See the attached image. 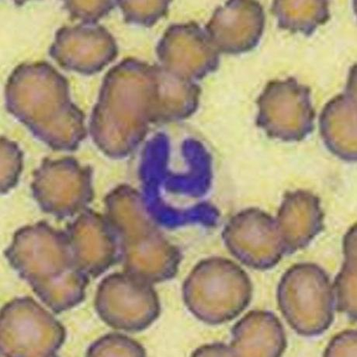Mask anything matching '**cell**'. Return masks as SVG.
Here are the masks:
<instances>
[{
    "label": "cell",
    "mask_w": 357,
    "mask_h": 357,
    "mask_svg": "<svg viewBox=\"0 0 357 357\" xmlns=\"http://www.w3.org/2000/svg\"><path fill=\"white\" fill-rule=\"evenodd\" d=\"M266 16L257 1H229L220 6L205 26V31L220 53L248 52L259 43Z\"/></svg>",
    "instance_id": "obj_13"
},
{
    "label": "cell",
    "mask_w": 357,
    "mask_h": 357,
    "mask_svg": "<svg viewBox=\"0 0 357 357\" xmlns=\"http://www.w3.org/2000/svg\"><path fill=\"white\" fill-rule=\"evenodd\" d=\"M0 321L2 356H56L64 344L65 327L30 297L9 301Z\"/></svg>",
    "instance_id": "obj_7"
},
{
    "label": "cell",
    "mask_w": 357,
    "mask_h": 357,
    "mask_svg": "<svg viewBox=\"0 0 357 357\" xmlns=\"http://www.w3.org/2000/svg\"><path fill=\"white\" fill-rule=\"evenodd\" d=\"M160 50L167 71L190 81L205 78L220 64V52L207 32L193 22L172 26Z\"/></svg>",
    "instance_id": "obj_12"
},
{
    "label": "cell",
    "mask_w": 357,
    "mask_h": 357,
    "mask_svg": "<svg viewBox=\"0 0 357 357\" xmlns=\"http://www.w3.org/2000/svg\"><path fill=\"white\" fill-rule=\"evenodd\" d=\"M356 68H352L346 91L326 105L320 115L322 140L331 152L347 162L357 160Z\"/></svg>",
    "instance_id": "obj_14"
},
{
    "label": "cell",
    "mask_w": 357,
    "mask_h": 357,
    "mask_svg": "<svg viewBox=\"0 0 357 357\" xmlns=\"http://www.w3.org/2000/svg\"><path fill=\"white\" fill-rule=\"evenodd\" d=\"M66 232L75 263L89 278L100 277L120 258L118 236L105 215L87 208Z\"/></svg>",
    "instance_id": "obj_11"
},
{
    "label": "cell",
    "mask_w": 357,
    "mask_h": 357,
    "mask_svg": "<svg viewBox=\"0 0 357 357\" xmlns=\"http://www.w3.org/2000/svg\"><path fill=\"white\" fill-rule=\"evenodd\" d=\"M94 307L107 326L132 333L146 331L161 313L153 284L126 271L109 274L101 280Z\"/></svg>",
    "instance_id": "obj_6"
},
{
    "label": "cell",
    "mask_w": 357,
    "mask_h": 357,
    "mask_svg": "<svg viewBox=\"0 0 357 357\" xmlns=\"http://www.w3.org/2000/svg\"><path fill=\"white\" fill-rule=\"evenodd\" d=\"M229 345L234 356H280L287 347L284 328L275 314L251 311L233 326Z\"/></svg>",
    "instance_id": "obj_16"
},
{
    "label": "cell",
    "mask_w": 357,
    "mask_h": 357,
    "mask_svg": "<svg viewBox=\"0 0 357 357\" xmlns=\"http://www.w3.org/2000/svg\"><path fill=\"white\" fill-rule=\"evenodd\" d=\"M105 216L118 236L125 271L152 284L174 279L183 259L151 216L142 192L122 184L106 196Z\"/></svg>",
    "instance_id": "obj_2"
},
{
    "label": "cell",
    "mask_w": 357,
    "mask_h": 357,
    "mask_svg": "<svg viewBox=\"0 0 357 357\" xmlns=\"http://www.w3.org/2000/svg\"><path fill=\"white\" fill-rule=\"evenodd\" d=\"M222 239L232 257L257 271L272 269L287 254L276 218L257 208L244 209L231 218Z\"/></svg>",
    "instance_id": "obj_10"
},
{
    "label": "cell",
    "mask_w": 357,
    "mask_h": 357,
    "mask_svg": "<svg viewBox=\"0 0 357 357\" xmlns=\"http://www.w3.org/2000/svg\"><path fill=\"white\" fill-rule=\"evenodd\" d=\"M257 126L271 139L304 140L314 128L310 87L290 77L268 82L257 102Z\"/></svg>",
    "instance_id": "obj_8"
},
{
    "label": "cell",
    "mask_w": 357,
    "mask_h": 357,
    "mask_svg": "<svg viewBox=\"0 0 357 357\" xmlns=\"http://www.w3.org/2000/svg\"><path fill=\"white\" fill-rule=\"evenodd\" d=\"M127 80L108 81L96 107L92 123L94 141L109 156L132 153L145 138L150 123L156 122L157 79L135 85Z\"/></svg>",
    "instance_id": "obj_3"
},
{
    "label": "cell",
    "mask_w": 357,
    "mask_h": 357,
    "mask_svg": "<svg viewBox=\"0 0 357 357\" xmlns=\"http://www.w3.org/2000/svg\"><path fill=\"white\" fill-rule=\"evenodd\" d=\"M276 221L287 254L306 248L324 228L320 198L308 190L288 192Z\"/></svg>",
    "instance_id": "obj_15"
},
{
    "label": "cell",
    "mask_w": 357,
    "mask_h": 357,
    "mask_svg": "<svg viewBox=\"0 0 357 357\" xmlns=\"http://www.w3.org/2000/svg\"><path fill=\"white\" fill-rule=\"evenodd\" d=\"M4 255L53 312L70 310L84 301L89 277L75 263L66 231L45 222L24 226Z\"/></svg>",
    "instance_id": "obj_1"
},
{
    "label": "cell",
    "mask_w": 357,
    "mask_h": 357,
    "mask_svg": "<svg viewBox=\"0 0 357 357\" xmlns=\"http://www.w3.org/2000/svg\"><path fill=\"white\" fill-rule=\"evenodd\" d=\"M253 287L248 274L234 261L214 257L200 261L184 280L183 299L189 312L205 324L235 319L250 304Z\"/></svg>",
    "instance_id": "obj_4"
},
{
    "label": "cell",
    "mask_w": 357,
    "mask_h": 357,
    "mask_svg": "<svg viewBox=\"0 0 357 357\" xmlns=\"http://www.w3.org/2000/svg\"><path fill=\"white\" fill-rule=\"evenodd\" d=\"M278 301L288 325L300 335H319L333 322V287L326 272L317 264L289 268L280 279Z\"/></svg>",
    "instance_id": "obj_5"
},
{
    "label": "cell",
    "mask_w": 357,
    "mask_h": 357,
    "mask_svg": "<svg viewBox=\"0 0 357 357\" xmlns=\"http://www.w3.org/2000/svg\"><path fill=\"white\" fill-rule=\"evenodd\" d=\"M87 356H146V350L139 342L121 333L102 335L89 347Z\"/></svg>",
    "instance_id": "obj_20"
},
{
    "label": "cell",
    "mask_w": 357,
    "mask_h": 357,
    "mask_svg": "<svg viewBox=\"0 0 357 357\" xmlns=\"http://www.w3.org/2000/svg\"><path fill=\"white\" fill-rule=\"evenodd\" d=\"M31 190L46 214L59 219L74 217L93 200L91 170L73 160L47 162L34 175Z\"/></svg>",
    "instance_id": "obj_9"
},
{
    "label": "cell",
    "mask_w": 357,
    "mask_h": 357,
    "mask_svg": "<svg viewBox=\"0 0 357 357\" xmlns=\"http://www.w3.org/2000/svg\"><path fill=\"white\" fill-rule=\"evenodd\" d=\"M22 159L15 143L1 142V194L6 195L17 186L22 174Z\"/></svg>",
    "instance_id": "obj_21"
},
{
    "label": "cell",
    "mask_w": 357,
    "mask_h": 357,
    "mask_svg": "<svg viewBox=\"0 0 357 357\" xmlns=\"http://www.w3.org/2000/svg\"><path fill=\"white\" fill-rule=\"evenodd\" d=\"M343 262L342 269L334 282L335 306L347 315L348 319L356 321V278H357V226L349 229L343 239Z\"/></svg>",
    "instance_id": "obj_19"
},
{
    "label": "cell",
    "mask_w": 357,
    "mask_h": 357,
    "mask_svg": "<svg viewBox=\"0 0 357 357\" xmlns=\"http://www.w3.org/2000/svg\"><path fill=\"white\" fill-rule=\"evenodd\" d=\"M162 79H157L156 122L176 121L193 115L199 106L200 86L167 72Z\"/></svg>",
    "instance_id": "obj_17"
},
{
    "label": "cell",
    "mask_w": 357,
    "mask_h": 357,
    "mask_svg": "<svg viewBox=\"0 0 357 357\" xmlns=\"http://www.w3.org/2000/svg\"><path fill=\"white\" fill-rule=\"evenodd\" d=\"M192 356H234L230 345L217 342L198 348Z\"/></svg>",
    "instance_id": "obj_23"
},
{
    "label": "cell",
    "mask_w": 357,
    "mask_h": 357,
    "mask_svg": "<svg viewBox=\"0 0 357 357\" xmlns=\"http://www.w3.org/2000/svg\"><path fill=\"white\" fill-rule=\"evenodd\" d=\"M272 13L280 29L310 36L331 18L327 1L278 0L272 5Z\"/></svg>",
    "instance_id": "obj_18"
},
{
    "label": "cell",
    "mask_w": 357,
    "mask_h": 357,
    "mask_svg": "<svg viewBox=\"0 0 357 357\" xmlns=\"http://www.w3.org/2000/svg\"><path fill=\"white\" fill-rule=\"evenodd\" d=\"M325 356H356V331L350 329L337 335L329 342Z\"/></svg>",
    "instance_id": "obj_22"
}]
</instances>
